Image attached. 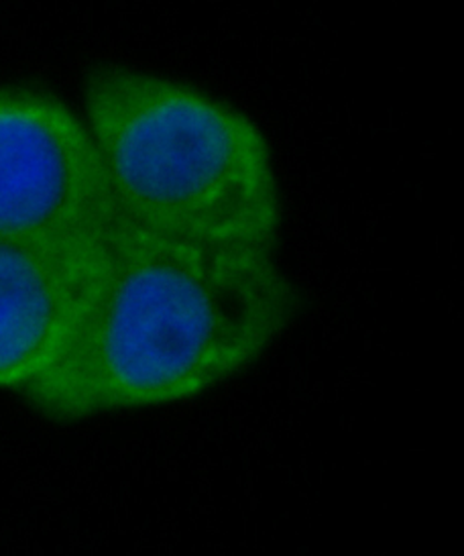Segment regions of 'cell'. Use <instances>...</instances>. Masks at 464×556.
Wrapping results in <instances>:
<instances>
[{
  "label": "cell",
  "mask_w": 464,
  "mask_h": 556,
  "mask_svg": "<svg viewBox=\"0 0 464 556\" xmlns=\"http://www.w3.org/2000/svg\"><path fill=\"white\" fill-rule=\"evenodd\" d=\"M118 218L82 113L46 90L0 86V239H104Z\"/></svg>",
  "instance_id": "cell-3"
},
{
  "label": "cell",
  "mask_w": 464,
  "mask_h": 556,
  "mask_svg": "<svg viewBox=\"0 0 464 556\" xmlns=\"http://www.w3.org/2000/svg\"><path fill=\"white\" fill-rule=\"evenodd\" d=\"M106 239H0V392H25L60 355L99 281Z\"/></svg>",
  "instance_id": "cell-4"
},
{
  "label": "cell",
  "mask_w": 464,
  "mask_h": 556,
  "mask_svg": "<svg viewBox=\"0 0 464 556\" xmlns=\"http://www.w3.org/2000/svg\"><path fill=\"white\" fill-rule=\"evenodd\" d=\"M82 116L123 220L194 243L278 249L282 186L247 113L166 74L102 66L83 83Z\"/></svg>",
  "instance_id": "cell-2"
},
{
  "label": "cell",
  "mask_w": 464,
  "mask_h": 556,
  "mask_svg": "<svg viewBox=\"0 0 464 556\" xmlns=\"http://www.w3.org/2000/svg\"><path fill=\"white\" fill-rule=\"evenodd\" d=\"M299 308L275 249L194 243L118 218L64 349L21 395L55 422L194 400L263 359Z\"/></svg>",
  "instance_id": "cell-1"
}]
</instances>
